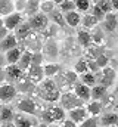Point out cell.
Returning <instances> with one entry per match:
<instances>
[{"mask_svg":"<svg viewBox=\"0 0 118 127\" xmlns=\"http://www.w3.org/2000/svg\"><path fill=\"white\" fill-rule=\"evenodd\" d=\"M40 84V96L46 102H58L60 97V90L55 80L52 78H44Z\"/></svg>","mask_w":118,"mask_h":127,"instance_id":"obj_1","label":"cell"},{"mask_svg":"<svg viewBox=\"0 0 118 127\" xmlns=\"http://www.w3.org/2000/svg\"><path fill=\"white\" fill-rule=\"evenodd\" d=\"M41 120L46 124H53L65 120V109L62 106H49L47 109H44L41 112Z\"/></svg>","mask_w":118,"mask_h":127,"instance_id":"obj_2","label":"cell"},{"mask_svg":"<svg viewBox=\"0 0 118 127\" xmlns=\"http://www.w3.org/2000/svg\"><path fill=\"white\" fill-rule=\"evenodd\" d=\"M49 22H50L49 21V16L44 15V13H41L40 10L35 12L34 15L28 16V24L31 25L32 31H44L46 27L49 25Z\"/></svg>","mask_w":118,"mask_h":127,"instance_id":"obj_3","label":"cell"},{"mask_svg":"<svg viewBox=\"0 0 118 127\" xmlns=\"http://www.w3.org/2000/svg\"><path fill=\"white\" fill-rule=\"evenodd\" d=\"M1 21H3V25L9 30V31H13L22 21H24V15L22 12H18V10H13L4 16H1Z\"/></svg>","mask_w":118,"mask_h":127,"instance_id":"obj_4","label":"cell"},{"mask_svg":"<svg viewBox=\"0 0 118 127\" xmlns=\"http://www.w3.org/2000/svg\"><path fill=\"white\" fill-rule=\"evenodd\" d=\"M59 100H60V106L63 109H68V111L72 109V108H77V106H83V103H84L80 97L75 96V93H71V92L62 93Z\"/></svg>","mask_w":118,"mask_h":127,"instance_id":"obj_5","label":"cell"},{"mask_svg":"<svg viewBox=\"0 0 118 127\" xmlns=\"http://www.w3.org/2000/svg\"><path fill=\"white\" fill-rule=\"evenodd\" d=\"M18 95L16 87L12 83H1L0 84V102L1 103H9L12 102Z\"/></svg>","mask_w":118,"mask_h":127,"instance_id":"obj_6","label":"cell"},{"mask_svg":"<svg viewBox=\"0 0 118 127\" xmlns=\"http://www.w3.org/2000/svg\"><path fill=\"white\" fill-rule=\"evenodd\" d=\"M27 78L32 84H38L44 80V72H43V66L41 65H30L27 69Z\"/></svg>","mask_w":118,"mask_h":127,"instance_id":"obj_7","label":"cell"},{"mask_svg":"<svg viewBox=\"0 0 118 127\" xmlns=\"http://www.w3.org/2000/svg\"><path fill=\"white\" fill-rule=\"evenodd\" d=\"M25 71H22L16 64H12V65H6L4 66V75H6V80L12 81V83H16L19 78H22L25 74Z\"/></svg>","mask_w":118,"mask_h":127,"instance_id":"obj_8","label":"cell"},{"mask_svg":"<svg viewBox=\"0 0 118 127\" xmlns=\"http://www.w3.org/2000/svg\"><path fill=\"white\" fill-rule=\"evenodd\" d=\"M68 115H69V120H72L74 123L80 124V123H83L88 117V112H87V109H86V106L83 105V106H77V108L69 109Z\"/></svg>","mask_w":118,"mask_h":127,"instance_id":"obj_9","label":"cell"},{"mask_svg":"<svg viewBox=\"0 0 118 127\" xmlns=\"http://www.w3.org/2000/svg\"><path fill=\"white\" fill-rule=\"evenodd\" d=\"M100 25H102V30H106V31H115V28L118 27V15H115L114 12H109L105 15V18L100 21Z\"/></svg>","mask_w":118,"mask_h":127,"instance_id":"obj_10","label":"cell"},{"mask_svg":"<svg viewBox=\"0 0 118 127\" xmlns=\"http://www.w3.org/2000/svg\"><path fill=\"white\" fill-rule=\"evenodd\" d=\"M13 124H15V127H35L37 126V121L32 117L25 115L24 112H21V114H15Z\"/></svg>","mask_w":118,"mask_h":127,"instance_id":"obj_11","label":"cell"},{"mask_svg":"<svg viewBox=\"0 0 118 127\" xmlns=\"http://www.w3.org/2000/svg\"><path fill=\"white\" fill-rule=\"evenodd\" d=\"M63 19H65V25L71 27V28H75L81 24V13L78 10H69L66 13H63Z\"/></svg>","mask_w":118,"mask_h":127,"instance_id":"obj_12","label":"cell"},{"mask_svg":"<svg viewBox=\"0 0 118 127\" xmlns=\"http://www.w3.org/2000/svg\"><path fill=\"white\" fill-rule=\"evenodd\" d=\"M31 32H32V28H31V25L28 24V21H22V22L13 30V34H15V37L18 38V41H24Z\"/></svg>","mask_w":118,"mask_h":127,"instance_id":"obj_13","label":"cell"},{"mask_svg":"<svg viewBox=\"0 0 118 127\" xmlns=\"http://www.w3.org/2000/svg\"><path fill=\"white\" fill-rule=\"evenodd\" d=\"M18 109H19V112L28 114V115H34L37 112V103L32 99H21L18 102Z\"/></svg>","mask_w":118,"mask_h":127,"instance_id":"obj_14","label":"cell"},{"mask_svg":"<svg viewBox=\"0 0 118 127\" xmlns=\"http://www.w3.org/2000/svg\"><path fill=\"white\" fill-rule=\"evenodd\" d=\"M22 49L19 46H15L12 49H9L7 52H4V59H6V65H12V64H18L21 55H22Z\"/></svg>","mask_w":118,"mask_h":127,"instance_id":"obj_15","label":"cell"},{"mask_svg":"<svg viewBox=\"0 0 118 127\" xmlns=\"http://www.w3.org/2000/svg\"><path fill=\"white\" fill-rule=\"evenodd\" d=\"M74 93H75L77 97H80L83 102H88L90 100V87L86 86V84H83L81 81L80 83L77 81L74 84Z\"/></svg>","mask_w":118,"mask_h":127,"instance_id":"obj_16","label":"cell"},{"mask_svg":"<svg viewBox=\"0 0 118 127\" xmlns=\"http://www.w3.org/2000/svg\"><path fill=\"white\" fill-rule=\"evenodd\" d=\"M15 46H18V38L15 37V34L9 32L3 40H0V53H4V52H7L9 49H12Z\"/></svg>","mask_w":118,"mask_h":127,"instance_id":"obj_17","label":"cell"},{"mask_svg":"<svg viewBox=\"0 0 118 127\" xmlns=\"http://www.w3.org/2000/svg\"><path fill=\"white\" fill-rule=\"evenodd\" d=\"M77 41H78V44L83 46L84 49L90 47V46L93 44V38H91L90 31H87V30H80V31L77 32Z\"/></svg>","mask_w":118,"mask_h":127,"instance_id":"obj_18","label":"cell"},{"mask_svg":"<svg viewBox=\"0 0 118 127\" xmlns=\"http://www.w3.org/2000/svg\"><path fill=\"white\" fill-rule=\"evenodd\" d=\"M43 56H49V58H56L59 53V49H58V44L55 43V41H52V40H49V41H46V44L43 46Z\"/></svg>","mask_w":118,"mask_h":127,"instance_id":"obj_19","label":"cell"},{"mask_svg":"<svg viewBox=\"0 0 118 127\" xmlns=\"http://www.w3.org/2000/svg\"><path fill=\"white\" fill-rule=\"evenodd\" d=\"M106 87L102 84H94L93 87H90V99L93 100H100L106 96Z\"/></svg>","mask_w":118,"mask_h":127,"instance_id":"obj_20","label":"cell"},{"mask_svg":"<svg viewBox=\"0 0 118 127\" xmlns=\"http://www.w3.org/2000/svg\"><path fill=\"white\" fill-rule=\"evenodd\" d=\"M43 72H44V77L47 78H52V77H56L59 72H60V65L59 64H46L43 66Z\"/></svg>","mask_w":118,"mask_h":127,"instance_id":"obj_21","label":"cell"},{"mask_svg":"<svg viewBox=\"0 0 118 127\" xmlns=\"http://www.w3.org/2000/svg\"><path fill=\"white\" fill-rule=\"evenodd\" d=\"M118 123V114L115 112H108V114H103L99 120V124L102 126H115Z\"/></svg>","mask_w":118,"mask_h":127,"instance_id":"obj_22","label":"cell"},{"mask_svg":"<svg viewBox=\"0 0 118 127\" xmlns=\"http://www.w3.org/2000/svg\"><path fill=\"white\" fill-rule=\"evenodd\" d=\"M31 55H32L31 50H24V52H22L19 61H18V64H16L22 71H27V69L30 68V65H31Z\"/></svg>","mask_w":118,"mask_h":127,"instance_id":"obj_23","label":"cell"},{"mask_svg":"<svg viewBox=\"0 0 118 127\" xmlns=\"http://www.w3.org/2000/svg\"><path fill=\"white\" fill-rule=\"evenodd\" d=\"M13 117H15V112L10 106H1L0 109V123H10L13 121Z\"/></svg>","mask_w":118,"mask_h":127,"instance_id":"obj_24","label":"cell"},{"mask_svg":"<svg viewBox=\"0 0 118 127\" xmlns=\"http://www.w3.org/2000/svg\"><path fill=\"white\" fill-rule=\"evenodd\" d=\"M47 16H49V21H52V24H55V25H58V27H63V25H65L63 13L59 10L58 7H56L52 13H49Z\"/></svg>","mask_w":118,"mask_h":127,"instance_id":"obj_25","label":"cell"},{"mask_svg":"<svg viewBox=\"0 0 118 127\" xmlns=\"http://www.w3.org/2000/svg\"><path fill=\"white\" fill-rule=\"evenodd\" d=\"M102 108H103L102 103L99 100H93V99H91V102H88V105L86 106L88 115H91V117H97L102 112Z\"/></svg>","mask_w":118,"mask_h":127,"instance_id":"obj_26","label":"cell"},{"mask_svg":"<svg viewBox=\"0 0 118 127\" xmlns=\"http://www.w3.org/2000/svg\"><path fill=\"white\" fill-rule=\"evenodd\" d=\"M81 24L84 27V30H91L96 25H99V21L91 15V13H86L84 16H81Z\"/></svg>","mask_w":118,"mask_h":127,"instance_id":"obj_27","label":"cell"},{"mask_svg":"<svg viewBox=\"0 0 118 127\" xmlns=\"http://www.w3.org/2000/svg\"><path fill=\"white\" fill-rule=\"evenodd\" d=\"M38 9H40V0H27L24 12H25L28 16H31V15H34L35 12H38Z\"/></svg>","mask_w":118,"mask_h":127,"instance_id":"obj_28","label":"cell"},{"mask_svg":"<svg viewBox=\"0 0 118 127\" xmlns=\"http://www.w3.org/2000/svg\"><path fill=\"white\" fill-rule=\"evenodd\" d=\"M15 10V4L12 0H0V16H4Z\"/></svg>","mask_w":118,"mask_h":127,"instance_id":"obj_29","label":"cell"},{"mask_svg":"<svg viewBox=\"0 0 118 127\" xmlns=\"http://www.w3.org/2000/svg\"><path fill=\"white\" fill-rule=\"evenodd\" d=\"M80 80H81L83 84H86L88 87H93V86L96 84V75H94L93 72H90V71L80 74Z\"/></svg>","mask_w":118,"mask_h":127,"instance_id":"obj_30","label":"cell"},{"mask_svg":"<svg viewBox=\"0 0 118 127\" xmlns=\"http://www.w3.org/2000/svg\"><path fill=\"white\" fill-rule=\"evenodd\" d=\"M56 9V4L52 1V0H44V1H40V12L41 13H44V15H49V13H52L53 10Z\"/></svg>","mask_w":118,"mask_h":127,"instance_id":"obj_31","label":"cell"},{"mask_svg":"<svg viewBox=\"0 0 118 127\" xmlns=\"http://www.w3.org/2000/svg\"><path fill=\"white\" fill-rule=\"evenodd\" d=\"M74 4H75V10H78L80 13H87L91 7L90 0H74Z\"/></svg>","mask_w":118,"mask_h":127,"instance_id":"obj_32","label":"cell"},{"mask_svg":"<svg viewBox=\"0 0 118 127\" xmlns=\"http://www.w3.org/2000/svg\"><path fill=\"white\" fill-rule=\"evenodd\" d=\"M93 32H90L91 34V38H93V44H100L102 41H103V37H105V32L103 30H100V28H97V25L94 27V28H91Z\"/></svg>","mask_w":118,"mask_h":127,"instance_id":"obj_33","label":"cell"},{"mask_svg":"<svg viewBox=\"0 0 118 127\" xmlns=\"http://www.w3.org/2000/svg\"><path fill=\"white\" fill-rule=\"evenodd\" d=\"M58 9L62 12V13H66V12H69V10H74V9H75L74 0H63V1L59 4Z\"/></svg>","mask_w":118,"mask_h":127,"instance_id":"obj_34","label":"cell"},{"mask_svg":"<svg viewBox=\"0 0 118 127\" xmlns=\"http://www.w3.org/2000/svg\"><path fill=\"white\" fill-rule=\"evenodd\" d=\"M94 62H96V65L102 69V68L108 66V64H109V58L106 56V53H100V55H97V56L94 58Z\"/></svg>","mask_w":118,"mask_h":127,"instance_id":"obj_35","label":"cell"},{"mask_svg":"<svg viewBox=\"0 0 118 127\" xmlns=\"http://www.w3.org/2000/svg\"><path fill=\"white\" fill-rule=\"evenodd\" d=\"M74 71L77 72V74H83V72H87V61H84V59H78L75 65H74Z\"/></svg>","mask_w":118,"mask_h":127,"instance_id":"obj_36","label":"cell"},{"mask_svg":"<svg viewBox=\"0 0 118 127\" xmlns=\"http://www.w3.org/2000/svg\"><path fill=\"white\" fill-rule=\"evenodd\" d=\"M77 127H99V120L96 117H87L83 123H80V126Z\"/></svg>","mask_w":118,"mask_h":127,"instance_id":"obj_37","label":"cell"},{"mask_svg":"<svg viewBox=\"0 0 118 127\" xmlns=\"http://www.w3.org/2000/svg\"><path fill=\"white\" fill-rule=\"evenodd\" d=\"M43 59H44V56H43V53L40 50L32 52V55H31V64L32 65H41L43 64Z\"/></svg>","mask_w":118,"mask_h":127,"instance_id":"obj_38","label":"cell"},{"mask_svg":"<svg viewBox=\"0 0 118 127\" xmlns=\"http://www.w3.org/2000/svg\"><path fill=\"white\" fill-rule=\"evenodd\" d=\"M100 9H102V12L106 15V13H109V12H114L112 10V6H111V3H109V0H100L99 3H96Z\"/></svg>","mask_w":118,"mask_h":127,"instance_id":"obj_39","label":"cell"},{"mask_svg":"<svg viewBox=\"0 0 118 127\" xmlns=\"http://www.w3.org/2000/svg\"><path fill=\"white\" fill-rule=\"evenodd\" d=\"M90 9H91V15H93V16H94V18H96L99 22H100V21L105 18V13L102 12V9H100L97 4H94V6H93V7H90Z\"/></svg>","mask_w":118,"mask_h":127,"instance_id":"obj_40","label":"cell"},{"mask_svg":"<svg viewBox=\"0 0 118 127\" xmlns=\"http://www.w3.org/2000/svg\"><path fill=\"white\" fill-rule=\"evenodd\" d=\"M87 69L90 71V72H93V74H97V72L100 71V68L96 65L94 59H91V61H87Z\"/></svg>","mask_w":118,"mask_h":127,"instance_id":"obj_41","label":"cell"},{"mask_svg":"<svg viewBox=\"0 0 118 127\" xmlns=\"http://www.w3.org/2000/svg\"><path fill=\"white\" fill-rule=\"evenodd\" d=\"M25 3H27V0H18V1H15L13 4H15V10H18V12H24V9H25Z\"/></svg>","mask_w":118,"mask_h":127,"instance_id":"obj_42","label":"cell"},{"mask_svg":"<svg viewBox=\"0 0 118 127\" xmlns=\"http://www.w3.org/2000/svg\"><path fill=\"white\" fill-rule=\"evenodd\" d=\"M77 126H78V124H77V123H74V121H72V120H69V118L62 121V127H77Z\"/></svg>","mask_w":118,"mask_h":127,"instance_id":"obj_43","label":"cell"},{"mask_svg":"<svg viewBox=\"0 0 118 127\" xmlns=\"http://www.w3.org/2000/svg\"><path fill=\"white\" fill-rule=\"evenodd\" d=\"M7 34H9V30H7L4 25H0V40H3Z\"/></svg>","mask_w":118,"mask_h":127,"instance_id":"obj_44","label":"cell"},{"mask_svg":"<svg viewBox=\"0 0 118 127\" xmlns=\"http://www.w3.org/2000/svg\"><path fill=\"white\" fill-rule=\"evenodd\" d=\"M111 6H112V10H118V0H109Z\"/></svg>","mask_w":118,"mask_h":127,"instance_id":"obj_45","label":"cell"},{"mask_svg":"<svg viewBox=\"0 0 118 127\" xmlns=\"http://www.w3.org/2000/svg\"><path fill=\"white\" fill-rule=\"evenodd\" d=\"M0 127H15V124H13V121H10V123H3V126Z\"/></svg>","mask_w":118,"mask_h":127,"instance_id":"obj_46","label":"cell"},{"mask_svg":"<svg viewBox=\"0 0 118 127\" xmlns=\"http://www.w3.org/2000/svg\"><path fill=\"white\" fill-rule=\"evenodd\" d=\"M37 127H50V124H46V123H41V124H37Z\"/></svg>","mask_w":118,"mask_h":127,"instance_id":"obj_47","label":"cell"},{"mask_svg":"<svg viewBox=\"0 0 118 127\" xmlns=\"http://www.w3.org/2000/svg\"><path fill=\"white\" fill-rule=\"evenodd\" d=\"M52 1H53V3H55V4H56V6H59V4H60V3H62V1H63V0H52Z\"/></svg>","mask_w":118,"mask_h":127,"instance_id":"obj_48","label":"cell"},{"mask_svg":"<svg viewBox=\"0 0 118 127\" xmlns=\"http://www.w3.org/2000/svg\"><path fill=\"white\" fill-rule=\"evenodd\" d=\"M99 1H100V0H90L91 4H96V3H99Z\"/></svg>","mask_w":118,"mask_h":127,"instance_id":"obj_49","label":"cell"},{"mask_svg":"<svg viewBox=\"0 0 118 127\" xmlns=\"http://www.w3.org/2000/svg\"><path fill=\"white\" fill-rule=\"evenodd\" d=\"M1 106H3V105H1V102H0V109H1Z\"/></svg>","mask_w":118,"mask_h":127,"instance_id":"obj_50","label":"cell"},{"mask_svg":"<svg viewBox=\"0 0 118 127\" xmlns=\"http://www.w3.org/2000/svg\"><path fill=\"white\" fill-rule=\"evenodd\" d=\"M109 127H118V126H109Z\"/></svg>","mask_w":118,"mask_h":127,"instance_id":"obj_51","label":"cell"},{"mask_svg":"<svg viewBox=\"0 0 118 127\" xmlns=\"http://www.w3.org/2000/svg\"><path fill=\"white\" fill-rule=\"evenodd\" d=\"M53 127H59V126H53Z\"/></svg>","mask_w":118,"mask_h":127,"instance_id":"obj_52","label":"cell"},{"mask_svg":"<svg viewBox=\"0 0 118 127\" xmlns=\"http://www.w3.org/2000/svg\"><path fill=\"white\" fill-rule=\"evenodd\" d=\"M40 1H44V0H40Z\"/></svg>","mask_w":118,"mask_h":127,"instance_id":"obj_53","label":"cell"},{"mask_svg":"<svg viewBox=\"0 0 118 127\" xmlns=\"http://www.w3.org/2000/svg\"><path fill=\"white\" fill-rule=\"evenodd\" d=\"M115 126H118V123H117V124H115Z\"/></svg>","mask_w":118,"mask_h":127,"instance_id":"obj_54","label":"cell"}]
</instances>
